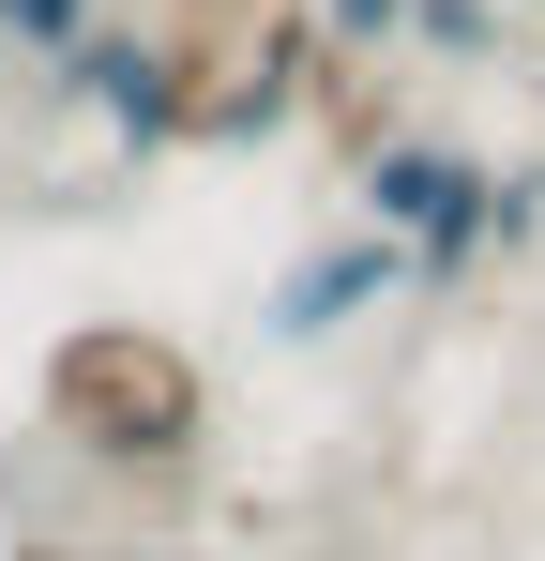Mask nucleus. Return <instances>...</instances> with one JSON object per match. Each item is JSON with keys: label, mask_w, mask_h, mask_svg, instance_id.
Masks as SVG:
<instances>
[{"label": "nucleus", "mask_w": 545, "mask_h": 561, "mask_svg": "<svg viewBox=\"0 0 545 561\" xmlns=\"http://www.w3.org/2000/svg\"><path fill=\"white\" fill-rule=\"evenodd\" d=\"M46 410H61V440L106 456V470H182L197 425H212V379H197V350L152 334V319H91V334L46 350Z\"/></svg>", "instance_id": "f257e3e1"}, {"label": "nucleus", "mask_w": 545, "mask_h": 561, "mask_svg": "<svg viewBox=\"0 0 545 561\" xmlns=\"http://www.w3.org/2000/svg\"><path fill=\"white\" fill-rule=\"evenodd\" d=\"M363 228L409 259V288H454L469 259H485V152H454V137L363 152Z\"/></svg>", "instance_id": "f03ea898"}, {"label": "nucleus", "mask_w": 545, "mask_h": 561, "mask_svg": "<svg viewBox=\"0 0 545 561\" xmlns=\"http://www.w3.org/2000/svg\"><path fill=\"white\" fill-rule=\"evenodd\" d=\"M61 77H77V106L121 137V152H182V46H152V31H106V15H91Z\"/></svg>", "instance_id": "7ed1b4c3"}, {"label": "nucleus", "mask_w": 545, "mask_h": 561, "mask_svg": "<svg viewBox=\"0 0 545 561\" xmlns=\"http://www.w3.org/2000/svg\"><path fill=\"white\" fill-rule=\"evenodd\" d=\"M379 288H409V259H394L379 228H334V243H303V259L272 274V334H288V350H318V334H349Z\"/></svg>", "instance_id": "20e7f679"}, {"label": "nucleus", "mask_w": 545, "mask_h": 561, "mask_svg": "<svg viewBox=\"0 0 545 561\" xmlns=\"http://www.w3.org/2000/svg\"><path fill=\"white\" fill-rule=\"evenodd\" d=\"M91 0H0V61H77Z\"/></svg>", "instance_id": "39448f33"}, {"label": "nucleus", "mask_w": 545, "mask_h": 561, "mask_svg": "<svg viewBox=\"0 0 545 561\" xmlns=\"http://www.w3.org/2000/svg\"><path fill=\"white\" fill-rule=\"evenodd\" d=\"M409 31H425L440 61H485V46H500V0H409Z\"/></svg>", "instance_id": "423d86ee"}, {"label": "nucleus", "mask_w": 545, "mask_h": 561, "mask_svg": "<svg viewBox=\"0 0 545 561\" xmlns=\"http://www.w3.org/2000/svg\"><path fill=\"white\" fill-rule=\"evenodd\" d=\"M545 228V168H485V243H531Z\"/></svg>", "instance_id": "0eeeda50"}, {"label": "nucleus", "mask_w": 545, "mask_h": 561, "mask_svg": "<svg viewBox=\"0 0 545 561\" xmlns=\"http://www.w3.org/2000/svg\"><path fill=\"white\" fill-rule=\"evenodd\" d=\"M318 31L334 46H379V31H409V0H318Z\"/></svg>", "instance_id": "6e6552de"}, {"label": "nucleus", "mask_w": 545, "mask_h": 561, "mask_svg": "<svg viewBox=\"0 0 545 561\" xmlns=\"http://www.w3.org/2000/svg\"><path fill=\"white\" fill-rule=\"evenodd\" d=\"M0 561H106V547H46V531H15V547H0Z\"/></svg>", "instance_id": "1a4fd4ad"}]
</instances>
